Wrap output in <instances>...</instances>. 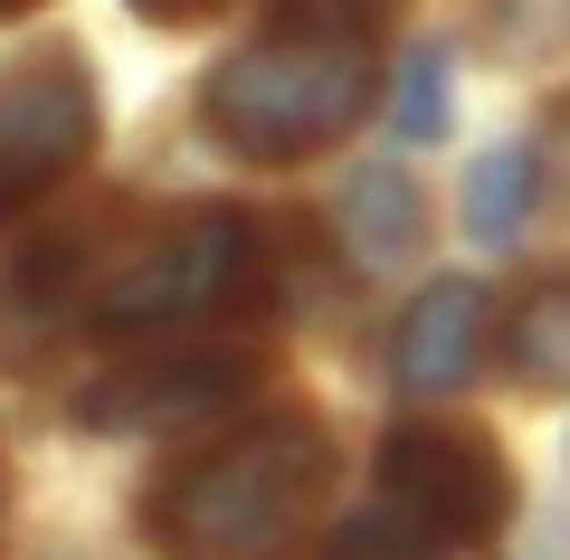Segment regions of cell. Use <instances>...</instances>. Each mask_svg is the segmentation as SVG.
Wrapping results in <instances>:
<instances>
[{"label": "cell", "instance_id": "obj_3", "mask_svg": "<svg viewBox=\"0 0 570 560\" xmlns=\"http://www.w3.org/2000/svg\"><path fill=\"white\" fill-rule=\"evenodd\" d=\"M257 276V228L238 209H190V219L153 228L134 257L96 266L86 285V323H115V333H171V323H200L219 304L247 295Z\"/></svg>", "mask_w": 570, "mask_h": 560}, {"label": "cell", "instance_id": "obj_5", "mask_svg": "<svg viewBox=\"0 0 570 560\" xmlns=\"http://www.w3.org/2000/svg\"><path fill=\"white\" fill-rule=\"evenodd\" d=\"M381 494H400L419 522H438L456 551H485V541L513 522V465H504V446H494L485 428L419 419V428H390Z\"/></svg>", "mask_w": 570, "mask_h": 560}, {"label": "cell", "instance_id": "obj_12", "mask_svg": "<svg viewBox=\"0 0 570 560\" xmlns=\"http://www.w3.org/2000/svg\"><path fill=\"white\" fill-rule=\"evenodd\" d=\"M475 20L504 58H551L570 48V0H475Z\"/></svg>", "mask_w": 570, "mask_h": 560}, {"label": "cell", "instance_id": "obj_6", "mask_svg": "<svg viewBox=\"0 0 570 560\" xmlns=\"http://www.w3.org/2000/svg\"><path fill=\"white\" fill-rule=\"evenodd\" d=\"M247 381H257L247 352H134L105 381L77 390V428H96V438L105 428L115 438H134V428H200L219 409H238Z\"/></svg>", "mask_w": 570, "mask_h": 560}, {"label": "cell", "instance_id": "obj_9", "mask_svg": "<svg viewBox=\"0 0 570 560\" xmlns=\"http://www.w3.org/2000/svg\"><path fill=\"white\" fill-rule=\"evenodd\" d=\"M532 190H542V153H523V143L485 153V161L466 171V238L513 247V238L532 228Z\"/></svg>", "mask_w": 570, "mask_h": 560}, {"label": "cell", "instance_id": "obj_17", "mask_svg": "<svg viewBox=\"0 0 570 560\" xmlns=\"http://www.w3.org/2000/svg\"><path fill=\"white\" fill-rule=\"evenodd\" d=\"M20 10H39V0H0V20H20Z\"/></svg>", "mask_w": 570, "mask_h": 560}, {"label": "cell", "instance_id": "obj_1", "mask_svg": "<svg viewBox=\"0 0 570 560\" xmlns=\"http://www.w3.org/2000/svg\"><path fill=\"white\" fill-rule=\"evenodd\" d=\"M324 475H333V446L314 419H257L153 484L142 522L171 560H276L295 522L314 513Z\"/></svg>", "mask_w": 570, "mask_h": 560}, {"label": "cell", "instance_id": "obj_15", "mask_svg": "<svg viewBox=\"0 0 570 560\" xmlns=\"http://www.w3.org/2000/svg\"><path fill=\"white\" fill-rule=\"evenodd\" d=\"M134 20H153V29H200V20H219L228 0H124Z\"/></svg>", "mask_w": 570, "mask_h": 560}, {"label": "cell", "instance_id": "obj_14", "mask_svg": "<svg viewBox=\"0 0 570 560\" xmlns=\"http://www.w3.org/2000/svg\"><path fill=\"white\" fill-rule=\"evenodd\" d=\"M266 20H295V29H333V39H381L400 20V0H276Z\"/></svg>", "mask_w": 570, "mask_h": 560}, {"label": "cell", "instance_id": "obj_8", "mask_svg": "<svg viewBox=\"0 0 570 560\" xmlns=\"http://www.w3.org/2000/svg\"><path fill=\"white\" fill-rule=\"evenodd\" d=\"M504 361L523 390H570V266L523 285V304L504 323Z\"/></svg>", "mask_w": 570, "mask_h": 560}, {"label": "cell", "instance_id": "obj_13", "mask_svg": "<svg viewBox=\"0 0 570 560\" xmlns=\"http://www.w3.org/2000/svg\"><path fill=\"white\" fill-rule=\"evenodd\" d=\"M456 115V77H448V48H409V77H400V134L409 143H438Z\"/></svg>", "mask_w": 570, "mask_h": 560}, {"label": "cell", "instance_id": "obj_2", "mask_svg": "<svg viewBox=\"0 0 570 560\" xmlns=\"http://www.w3.org/2000/svg\"><path fill=\"white\" fill-rule=\"evenodd\" d=\"M200 115L238 161H305L371 115V39L266 20V39L200 86Z\"/></svg>", "mask_w": 570, "mask_h": 560}, {"label": "cell", "instance_id": "obj_7", "mask_svg": "<svg viewBox=\"0 0 570 560\" xmlns=\"http://www.w3.org/2000/svg\"><path fill=\"white\" fill-rule=\"evenodd\" d=\"M485 371V285L475 276H448L428 285L419 304L400 314V342H390V381L409 400H448Z\"/></svg>", "mask_w": 570, "mask_h": 560}, {"label": "cell", "instance_id": "obj_11", "mask_svg": "<svg viewBox=\"0 0 570 560\" xmlns=\"http://www.w3.org/2000/svg\"><path fill=\"white\" fill-rule=\"evenodd\" d=\"M324 560H456V541L438 532V522H419L400 494H371L362 513L333 532V551H324Z\"/></svg>", "mask_w": 570, "mask_h": 560}, {"label": "cell", "instance_id": "obj_10", "mask_svg": "<svg viewBox=\"0 0 570 560\" xmlns=\"http://www.w3.org/2000/svg\"><path fill=\"white\" fill-rule=\"evenodd\" d=\"M343 228H352V247H362L371 266H400L409 247H419L428 209H419V190H409L400 171H352V190H343Z\"/></svg>", "mask_w": 570, "mask_h": 560}, {"label": "cell", "instance_id": "obj_4", "mask_svg": "<svg viewBox=\"0 0 570 560\" xmlns=\"http://www.w3.org/2000/svg\"><path fill=\"white\" fill-rule=\"evenodd\" d=\"M96 153V77L67 39L0 67V228L39 209L77 161Z\"/></svg>", "mask_w": 570, "mask_h": 560}, {"label": "cell", "instance_id": "obj_16", "mask_svg": "<svg viewBox=\"0 0 570 560\" xmlns=\"http://www.w3.org/2000/svg\"><path fill=\"white\" fill-rule=\"evenodd\" d=\"M542 161H551V171H561V190H570V96L551 105V143H542Z\"/></svg>", "mask_w": 570, "mask_h": 560}]
</instances>
